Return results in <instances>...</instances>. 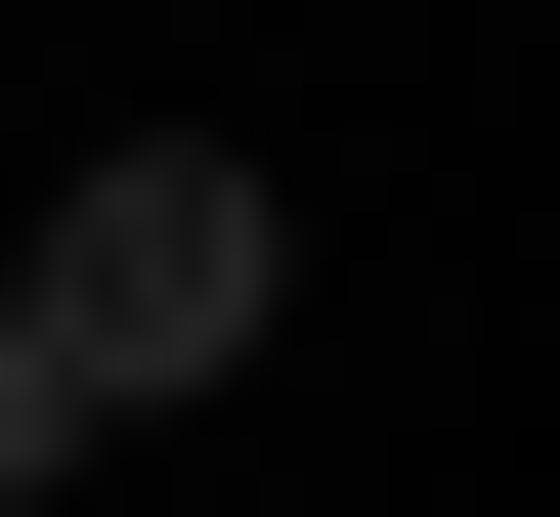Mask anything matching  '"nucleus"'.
Instances as JSON below:
<instances>
[{
  "label": "nucleus",
  "instance_id": "obj_1",
  "mask_svg": "<svg viewBox=\"0 0 560 517\" xmlns=\"http://www.w3.org/2000/svg\"><path fill=\"white\" fill-rule=\"evenodd\" d=\"M0 302H44V388L130 432V388H215V345L302 302V173H259V130H130V173H86L44 259H0Z\"/></svg>",
  "mask_w": 560,
  "mask_h": 517
},
{
  "label": "nucleus",
  "instance_id": "obj_2",
  "mask_svg": "<svg viewBox=\"0 0 560 517\" xmlns=\"http://www.w3.org/2000/svg\"><path fill=\"white\" fill-rule=\"evenodd\" d=\"M44 474H86V388H44V302H0V517H44Z\"/></svg>",
  "mask_w": 560,
  "mask_h": 517
}]
</instances>
